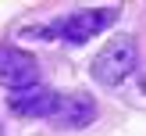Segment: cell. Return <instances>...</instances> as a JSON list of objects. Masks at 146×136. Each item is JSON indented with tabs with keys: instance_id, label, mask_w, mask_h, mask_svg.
Masks as SVG:
<instances>
[{
	"instance_id": "obj_3",
	"label": "cell",
	"mask_w": 146,
	"mask_h": 136,
	"mask_svg": "<svg viewBox=\"0 0 146 136\" xmlns=\"http://www.w3.org/2000/svg\"><path fill=\"white\" fill-rule=\"evenodd\" d=\"M0 82L7 90H29L39 82V61L14 43H0Z\"/></svg>"
},
{
	"instance_id": "obj_1",
	"label": "cell",
	"mask_w": 146,
	"mask_h": 136,
	"mask_svg": "<svg viewBox=\"0 0 146 136\" xmlns=\"http://www.w3.org/2000/svg\"><path fill=\"white\" fill-rule=\"evenodd\" d=\"M135 64H139L135 40L132 36H114V40L93 57V79H96L100 86H107V90H114V86H121L135 72Z\"/></svg>"
},
{
	"instance_id": "obj_4",
	"label": "cell",
	"mask_w": 146,
	"mask_h": 136,
	"mask_svg": "<svg viewBox=\"0 0 146 136\" xmlns=\"http://www.w3.org/2000/svg\"><path fill=\"white\" fill-rule=\"evenodd\" d=\"M57 100H61L57 90L36 82V86H29V90H14L11 97H7V107H11L14 115H21V118H54Z\"/></svg>"
},
{
	"instance_id": "obj_5",
	"label": "cell",
	"mask_w": 146,
	"mask_h": 136,
	"mask_svg": "<svg viewBox=\"0 0 146 136\" xmlns=\"http://www.w3.org/2000/svg\"><path fill=\"white\" fill-rule=\"evenodd\" d=\"M96 118V104H93L89 93L82 90H71V93H61V100H57V111H54V125L61 129H82L89 125V122Z\"/></svg>"
},
{
	"instance_id": "obj_2",
	"label": "cell",
	"mask_w": 146,
	"mask_h": 136,
	"mask_svg": "<svg viewBox=\"0 0 146 136\" xmlns=\"http://www.w3.org/2000/svg\"><path fill=\"white\" fill-rule=\"evenodd\" d=\"M118 7H82V11H71L64 14V18H57L54 25H50V32L57 36V40L64 43H86L93 40V36H100L104 29H111L114 21H118Z\"/></svg>"
}]
</instances>
